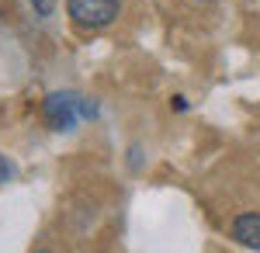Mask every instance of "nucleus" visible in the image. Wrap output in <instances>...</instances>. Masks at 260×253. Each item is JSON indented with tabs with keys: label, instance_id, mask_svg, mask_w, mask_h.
Instances as JSON below:
<instances>
[{
	"label": "nucleus",
	"instance_id": "f257e3e1",
	"mask_svg": "<svg viewBox=\"0 0 260 253\" xmlns=\"http://www.w3.org/2000/svg\"><path fill=\"white\" fill-rule=\"evenodd\" d=\"M83 98L73 90H52L42 101V118L52 132H73V125L83 118Z\"/></svg>",
	"mask_w": 260,
	"mask_h": 253
},
{
	"label": "nucleus",
	"instance_id": "f03ea898",
	"mask_svg": "<svg viewBox=\"0 0 260 253\" xmlns=\"http://www.w3.org/2000/svg\"><path fill=\"white\" fill-rule=\"evenodd\" d=\"M70 21L83 31H101L108 24H115L121 11V0H66Z\"/></svg>",
	"mask_w": 260,
	"mask_h": 253
},
{
	"label": "nucleus",
	"instance_id": "7ed1b4c3",
	"mask_svg": "<svg viewBox=\"0 0 260 253\" xmlns=\"http://www.w3.org/2000/svg\"><path fill=\"white\" fill-rule=\"evenodd\" d=\"M229 233L233 239L246 246V250H260V212H243L233 218V226H229Z\"/></svg>",
	"mask_w": 260,
	"mask_h": 253
},
{
	"label": "nucleus",
	"instance_id": "20e7f679",
	"mask_svg": "<svg viewBox=\"0 0 260 253\" xmlns=\"http://www.w3.org/2000/svg\"><path fill=\"white\" fill-rule=\"evenodd\" d=\"M31 7H35V14H39V18H49L56 4H52V0H31Z\"/></svg>",
	"mask_w": 260,
	"mask_h": 253
},
{
	"label": "nucleus",
	"instance_id": "39448f33",
	"mask_svg": "<svg viewBox=\"0 0 260 253\" xmlns=\"http://www.w3.org/2000/svg\"><path fill=\"white\" fill-rule=\"evenodd\" d=\"M11 177H14V167H11V160H7V156H0V184H4V180H11Z\"/></svg>",
	"mask_w": 260,
	"mask_h": 253
},
{
	"label": "nucleus",
	"instance_id": "423d86ee",
	"mask_svg": "<svg viewBox=\"0 0 260 253\" xmlns=\"http://www.w3.org/2000/svg\"><path fill=\"white\" fill-rule=\"evenodd\" d=\"M170 104H174V111H187V98H180V94L170 101Z\"/></svg>",
	"mask_w": 260,
	"mask_h": 253
},
{
	"label": "nucleus",
	"instance_id": "0eeeda50",
	"mask_svg": "<svg viewBox=\"0 0 260 253\" xmlns=\"http://www.w3.org/2000/svg\"><path fill=\"white\" fill-rule=\"evenodd\" d=\"M191 4H212V0H191Z\"/></svg>",
	"mask_w": 260,
	"mask_h": 253
}]
</instances>
